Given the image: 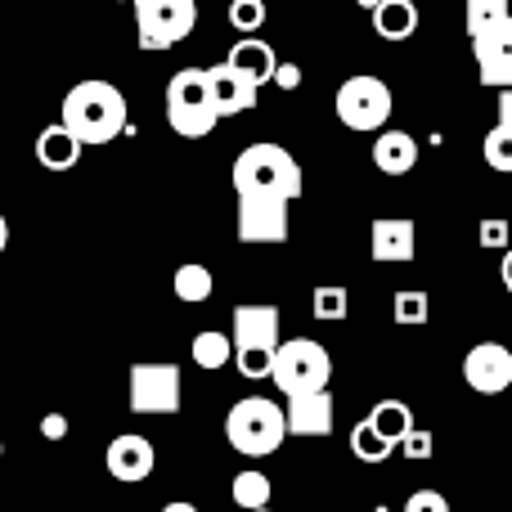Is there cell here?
Segmentation results:
<instances>
[{
	"label": "cell",
	"instance_id": "ab89813d",
	"mask_svg": "<svg viewBox=\"0 0 512 512\" xmlns=\"http://www.w3.org/2000/svg\"><path fill=\"white\" fill-rule=\"evenodd\" d=\"M5 243H9V225H5V216H0V252H5Z\"/></svg>",
	"mask_w": 512,
	"mask_h": 512
},
{
	"label": "cell",
	"instance_id": "d4e9b609",
	"mask_svg": "<svg viewBox=\"0 0 512 512\" xmlns=\"http://www.w3.org/2000/svg\"><path fill=\"white\" fill-rule=\"evenodd\" d=\"M351 454H355V459H360V463H387L391 454H396V445H391V441H382V436L373 432V427L360 418V423L351 427Z\"/></svg>",
	"mask_w": 512,
	"mask_h": 512
},
{
	"label": "cell",
	"instance_id": "7a4b0ae2",
	"mask_svg": "<svg viewBox=\"0 0 512 512\" xmlns=\"http://www.w3.org/2000/svg\"><path fill=\"white\" fill-rule=\"evenodd\" d=\"M306 176H301L297 158L283 144H248L234 158V194L239 198H279V203H297Z\"/></svg>",
	"mask_w": 512,
	"mask_h": 512
},
{
	"label": "cell",
	"instance_id": "52a82bcc",
	"mask_svg": "<svg viewBox=\"0 0 512 512\" xmlns=\"http://www.w3.org/2000/svg\"><path fill=\"white\" fill-rule=\"evenodd\" d=\"M140 50H176L198 23V0H131Z\"/></svg>",
	"mask_w": 512,
	"mask_h": 512
},
{
	"label": "cell",
	"instance_id": "5bb4252c",
	"mask_svg": "<svg viewBox=\"0 0 512 512\" xmlns=\"http://www.w3.org/2000/svg\"><path fill=\"white\" fill-rule=\"evenodd\" d=\"M203 72H207V95H212L216 117H239L256 108V86L243 81L230 63H216V68H203Z\"/></svg>",
	"mask_w": 512,
	"mask_h": 512
},
{
	"label": "cell",
	"instance_id": "484cf974",
	"mask_svg": "<svg viewBox=\"0 0 512 512\" xmlns=\"http://www.w3.org/2000/svg\"><path fill=\"white\" fill-rule=\"evenodd\" d=\"M310 310H315V319H324V324H337V319H346V310H351V292H346L342 283H319L315 297H310Z\"/></svg>",
	"mask_w": 512,
	"mask_h": 512
},
{
	"label": "cell",
	"instance_id": "9a60e30c",
	"mask_svg": "<svg viewBox=\"0 0 512 512\" xmlns=\"http://www.w3.org/2000/svg\"><path fill=\"white\" fill-rule=\"evenodd\" d=\"M108 472H113L117 481H126V486H135V481H144L153 472V441L140 432H122L113 436V445H108L104 454Z\"/></svg>",
	"mask_w": 512,
	"mask_h": 512
},
{
	"label": "cell",
	"instance_id": "4dcf8cb0",
	"mask_svg": "<svg viewBox=\"0 0 512 512\" xmlns=\"http://www.w3.org/2000/svg\"><path fill=\"white\" fill-rule=\"evenodd\" d=\"M270 360H274V351H234V364H239V373L243 378H270Z\"/></svg>",
	"mask_w": 512,
	"mask_h": 512
},
{
	"label": "cell",
	"instance_id": "e0dca14e",
	"mask_svg": "<svg viewBox=\"0 0 512 512\" xmlns=\"http://www.w3.org/2000/svg\"><path fill=\"white\" fill-rule=\"evenodd\" d=\"M225 63H230L243 81H252V86L261 90L265 81L274 77V68H279V54H274V45L261 41V36H239V41L230 45V54H225Z\"/></svg>",
	"mask_w": 512,
	"mask_h": 512
},
{
	"label": "cell",
	"instance_id": "8fae6325",
	"mask_svg": "<svg viewBox=\"0 0 512 512\" xmlns=\"http://www.w3.org/2000/svg\"><path fill=\"white\" fill-rule=\"evenodd\" d=\"M288 207L279 198H239V239L243 243H288Z\"/></svg>",
	"mask_w": 512,
	"mask_h": 512
},
{
	"label": "cell",
	"instance_id": "6da1fadb",
	"mask_svg": "<svg viewBox=\"0 0 512 512\" xmlns=\"http://www.w3.org/2000/svg\"><path fill=\"white\" fill-rule=\"evenodd\" d=\"M59 126L72 140L86 149V144H113L126 131V95L113 81H77V86L63 95V113Z\"/></svg>",
	"mask_w": 512,
	"mask_h": 512
},
{
	"label": "cell",
	"instance_id": "d6986e66",
	"mask_svg": "<svg viewBox=\"0 0 512 512\" xmlns=\"http://www.w3.org/2000/svg\"><path fill=\"white\" fill-rule=\"evenodd\" d=\"M418 23H423V14L414 0H378V9H373V32L382 41H409Z\"/></svg>",
	"mask_w": 512,
	"mask_h": 512
},
{
	"label": "cell",
	"instance_id": "7c38bea8",
	"mask_svg": "<svg viewBox=\"0 0 512 512\" xmlns=\"http://www.w3.org/2000/svg\"><path fill=\"white\" fill-rule=\"evenodd\" d=\"M234 351H274L279 346V306H248L234 310Z\"/></svg>",
	"mask_w": 512,
	"mask_h": 512
},
{
	"label": "cell",
	"instance_id": "f1b7e54d",
	"mask_svg": "<svg viewBox=\"0 0 512 512\" xmlns=\"http://www.w3.org/2000/svg\"><path fill=\"white\" fill-rule=\"evenodd\" d=\"M265 18H270L265 0H234V5H230V27H234V32H243V36L261 32Z\"/></svg>",
	"mask_w": 512,
	"mask_h": 512
},
{
	"label": "cell",
	"instance_id": "60d3db41",
	"mask_svg": "<svg viewBox=\"0 0 512 512\" xmlns=\"http://www.w3.org/2000/svg\"><path fill=\"white\" fill-rule=\"evenodd\" d=\"M360 9H369V14H373V9H378V0H360Z\"/></svg>",
	"mask_w": 512,
	"mask_h": 512
},
{
	"label": "cell",
	"instance_id": "277c9868",
	"mask_svg": "<svg viewBox=\"0 0 512 512\" xmlns=\"http://www.w3.org/2000/svg\"><path fill=\"white\" fill-rule=\"evenodd\" d=\"M333 378V355L315 337H292V342L274 346L270 360V382L283 396H306V391H328Z\"/></svg>",
	"mask_w": 512,
	"mask_h": 512
},
{
	"label": "cell",
	"instance_id": "8d00e7d4",
	"mask_svg": "<svg viewBox=\"0 0 512 512\" xmlns=\"http://www.w3.org/2000/svg\"><path fill=\"white\" fill-rule=\"evenodd\" d=\"M495 113H499V122H495V126H504V131H512V86H508V90H499Z\"/></svg>",
	"mask_w": 512,
	"mask_h": 512
},
{
	"label": "cell",
	"instance_id": "30bf717a",
	"mask_svg": "<svg viewBox=\"0 0 512 512\" xmlns=\"http://www.w3.org/2000/svg\"><path fill=\"white\" fill-rule=\"evenodd\" d=\"M472 54H477V77L490 90L512 86V14L504 23H495L490 32L472 36Z\"/></svg>",
	"mask_w": 512,
	"mask_h": 512
},
{
	"label": "cell",
	"instance_id": "1f68e13d",
	"mask_svg": "<svg viewBox=\"0 0 512 512\" xmlns=\"http://www.w3.org/2000/svg\"><path fill=\"white\" fill-rule=\"evenodd\" d=\"M477 239H481V248H512V230H508V221H481V230H477Z\"/></svg>",
	"mask_w": 512,
	"mask_h": 512
},
{
	"label": "cell",
	"instance_id": "d6a6232c",
	"mask_svg": "<svg viewBox=\"0 0 512 512\" xmlns=\"http://www.w3.org/2000/svg\"><path fill=\"white\" fill-rule=\"evenodd\" d=\"M405 512H450V499H445L441 490H414Z\"/></svg>",
	"mask_w": 512,
	"mask_h": 512
},
{
	"label": "cell",
	"instance_id": "8992f818",
	"mask_svg": "<svg viewBox=\"0 0 512 512\" xmlns=\"http://www.w3.org/2000/svg\"><path fill=\"white\" fill-rule=\"evenodd\" d=\"M391 108H396L391 104V86L382 77L360 72V77H346L342 86H337V122H342L346 131H360V135L387 131Z\"/></svg>",
	"mask_w": 512,
	"mask_h": 512
},
{
	"label": "cell",
	"instance_id": "83f0119b",
	"mask_svg": "<svg viewBox=\"0 0 512 512\" xmlns=\"http://www.w3.org/2000/svg\"><path fill=\"white\" fill-rule=\"evenodd\" d=\"M508 14H512L508 0H468L463 23H468V36H481V32H490L495 23H504Z\"/></svg>",
	"mask_w": 512,
	"mask_h": 512
},
{
	"label": "cell",
	"instance_id": "e575fe53",
	"mask_svg": "<svg viewBox=\"0 0 512 512\" xmlns=\"http://www.w3.org/2000/svg\"><path fill=\"white\" fill-rule=\"evenodd\" d=\"M270 81H274L279 90H297V86H301V68H297V63H279Z\"/></svg>",
	"mask_w": 512,
	"mask_h": 512
},
{
	"label": "cell",
	"instance_id": "4316f807",
	"mask_svg": "<svg viewBox=\"0 0 512 512\" xmlns=\"http://www.w3.org/2000/svg\"><path fill=\"white\" fill-rule=\"evenodd\" d=\"M234 504H239V512L270 508V477L265 472H239L234 477Z\"/></svg>",
	"mask_w": 512,
	"mask_h": 512
},
{
	"label": "cell",
	"instance_id": "603a6c76",
	"mask_svg": "<svg viewBox=\"0 0 512 512\" xmlns=\"http://www.w3.org/2000/svg\"><path fill=\"white\" fill-rule=\"evenodd\" d=\"M189 351H194V364H198V369H225V364L234 360V342H230L225 333H216V328L198 333Z\"/></svg>",
	"mask_w": 512,
	"mask_h": 512
},
{
	"label": "cell",
	"instance_id": "7402d4cb",
	"mask_svg": "<svg viewBox=\"0 0 512 512\" xmlns=\"http://www.w3.org/2000/svg\"><path fill=\"white\" fill-rule=\"evenodd\" d=\"M171 288H176V297L180 301H189V306H198V301H207L216 292V279H212V270L207 265H198V261H189V265H180L176 270V279H171Z\"/></svg>",
	"mask_w": 512,
	"mask_h": 512
},
{
	"label": "cell",
	"instance_id": "f546056e",
	"mask_svg": "<svg viewBox=\"0 0 512 512\" xmlns=\"http://www.w3.org/2000/svg\"><path fill=\"white\" fill-rule=\"evenodd\" d=\"M481 153H486V167H495V171H504V176H512V131H504V126L486 131V144H481Z\"/></svg>",
	"mask_w": 512,
	"mask_h": 512
},
{
	"label": "cell",
	"instance_id": "44dd1931",
	"mask_svg": "<svg viewBox=\"0 0 512 512\" xmlns=\"http://www.w3.org/2000/svg\"><path fill=\"white\" fill-rule=\"evenodd\" d=\"M364 423H369L382 441H391L400 450V441L414 432V409H409L405 400H378V405L364 414Z\"/></svg>",
	"mask_w": 512,
	"mask_h": 512
},
{
	"label": "cell",
	"instance_id": "9c48e42d",
	"mask_svg": "<svg viewBox=\"0 0 512 512\" xmlns=\"http://www.w3.org/2000/svg\"><path fill=\"white\" fill-rule=\"evenodd\" d=\"M463 382L477 396H504L512 387V351L504 342H477L463 355Z\"/></svg>",
	"mask_w": 512,
	"mask_h": 512
},
{
	"label": "cell",
	"instance_id": "f35d334b",
	"mask_svg": "<svg viewBox=\"0 0 512 512\" xmlns=\"http://www.w3.org/2000/svg\"><path fill=\"white\" fill-rule=\"evenodd\" d=\"M162 512H198V508H194V504H185V499H176V504H167Z\"/></svg>",
	"mask_w": 512,
	"mask_h": 512
},
{
	"label": "cell",
	"instance_id": "3957f363",
	"mask_svg": "<svg viewBox=\"0 0 512 512\" xmlns=\"http://www.w3.org/2000/svg\"><path fill=\"white\" fill-rule=\"evenodd\" d=\"M283 436H288L283 405H274L270 396H243L225 414V441L239 454H248V459H270L283 445Z\"/></svg>",
	"mask_w": 512,
	"mask_h": 512
},
{
	"label": "cell",
	"instance_id": "4fadbf2b",
	"mask_svg": "<svg viewBox=\"0 0 512 512\" xmlns=\"http://www.w3.org/2000/svg\"><path fill=\"white\" fill-rule=\"evenodd\" d=\"M414 243H418V230L409 216H382V221H373V230H369V252L378 265L414 261Z\"/></svg>",
	"mask_w": 512,
	"mask_h": 512
},
{
	"label": "cell",
	"instance_id": "7bdbcfd3",
	"mask_svg": "<svg viewBox=\"0 0 512 512\" xmlns=\"http://www.w3.org/2000/svg\"><path fill=\"white\" fill-rule=\"evenodd\" d=\"M0 454H5V445H0Z\"/></svg>",
	"mask_w": 512,
	"mask_h": 512
},
{
	"label": "cell",
	"instance_id": "ac0fdd59",
	"mask_svg": "<svg viewBox=\"0 0 512 512\" xmlns=\"http://www.w3.org/2000/svg\"><path fill=\"white\" fill-rule=\"evenodd\" d=\"M373 167L387 176H405L418 167V140L409 131H378L373 140Z\"/></svg>",
	"mask_w": 512,
	"mask_h": 512
},
{
	"label": "cell",
	"instance_id": "ffe728a7",
	"mask_svg": "<svg viewBox=\"0 0 512 512\" xmlns=\"http://www.w3.org/2000/svg\"><path fill=\"white\" fill-rule=\"evenodd\" d=\"M36 162H41L45 171H72L81 162V144L54 122L36 135Z\"/></svg>",
	"mask_w": 512,
	"mask_h": 512
},
{
	"label": "cell",
	"instance_id": "2e32d148",
	"mask_svg": "<svg viewBox=\"0 0 512 512\" xmlns=\"http://www.w3.org/2000/svg\"><path fill=\"white\" fill-rule=\"evenodd\" d=\"M283 427H288L292 436H328L333 432V396H328V391L288 396V405H283Z\"/></svg>",
	"mask_w": 512,
	"mask_h": 512
},
{
	"label": "cell",
	"instance_id": "5b68a950",
	"mask_svg": "<svg viewBox=\"0 0 512 512\" xmlns=\"http://www.w3.org/2000/svg\"><path fill=\"white\" fill-rule=\"evenodd\" d=\"M216 108L212 95H207V72L203 68H180L176 77L167 81V126L185 140H203V135L216 131Z\"/></svg>",
	"mask_w": 512,
	"mask_h": 512
},
{
	"label": "cell",
	"instance_id": "ba28073f",
	"mask_svg": "<svg viewBox=\"0 0 512 512\" xmlns=\"http://www.w3.org/2000/svg\"><path fill=\"white\" fill-rule=\"evenodd\" d=\"M131 414H180V369L176 364H131L126 382Z\"/></svg>",
	"mask_w": 512,
	"mask_h": 512
},
{
	"label": "cell",
	"instance_id": "d590c367",
	"mask_svg": "<svg viewBox=\"0 0 512 512\" xmlns=\"http://www.w3.org/2000/svg\"><path fill=\"white\" fill-rule=\"evenodd\" d=\"M41 436H45V441H63V436H68V418H63V414H45L41 418Z\"/></svg>",
	"mask_w": 512,
	"mask_h": 512
},
{
	"label": "cell",
	"instance_id": "b9f144b4",
	"mask_svg": "<svg viewBox=\"0 0 512 512\" xmlns=\"http://www.w3.org/2000/svg\"><path fill=\"white\" fill-rule=\"evenodd\" d=\"M256 512H274V508H256Z\"/></svg>",
	"mask_w": 512,
	"mask_h": 512
},
{
	"label": "cell",
	"instance_id": "836d02e7",
	"mask_svg": "<svg viewBox=\"0 0 512 512\" xmlns=\"http://www.w3.org/2000/svg\"><path fill=\"white\" fill-rule=\"evenodd\" d=\"M400 450H405L409 459H432V432H418L414 427V432L400 441Z\"/></svg>",
	"mask_w": 512,
	"mask_h": 512
},
{
	"label": "cell",
	"instance_id": "74e56055",
	"mask_svg": "<svg viewBox=\"0 0 512 512\" xmlns=\"http://www.w3.org/2000/svg\"><path fill=\"white\" fill-rule=\"evenodd\" d=\"M499 279H504V288L512 292V248H504V265H499Z\"/></svg>",
	"mask_w": 512,
	"mask_h": 512
},
{
	"label": "cell",
	"instance_id": "cb8c5ba5",
	"mask_svg": "<svg viewBox=\"0 0 512 512\" xmlns=\"http://www.w3.org/2000/svg\"><path fill=\"white\" fill-rule=\"evenodd\" d=\"M391 315H396V324L418 328L432 319V297H427L423 288H400L396 297H391Z\"/></svg>",
	"mask_w": 512,
	"mask_h": 512
}]
</instances>
